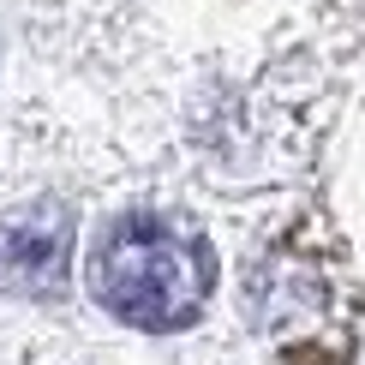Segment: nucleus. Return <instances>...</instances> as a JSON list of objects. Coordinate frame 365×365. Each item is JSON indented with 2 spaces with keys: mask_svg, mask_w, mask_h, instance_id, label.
I'll use <instances>...</instances> for the list:
<instances>
[{
  "mask_svg": "<svg viewBox=\"0 0 365 365\" xmlns=\"http://www.w3.org/2000/svg\"><path fill=\"white\" fill-rule=\"evenodd\" d=\"M216 264L210 246L162 216H132L114 227L96 264V294L114 317L138 329H180L204 312Z\"/></svg>",
  "mask_w": 365,
  "mask_h": 365,
  "instance_id": "obj_1",
  "label": "nucleus"
},
{
  "mask_svg": "<svg viewBox=\"0 0 365 365\" xmlns=\"http://www.w3.org/2000/svg\"><path fill=\"white\" fill-rule=\"evenodd\" d=\"M66 246H72V227H66L60 210H48V204L12 210L0 222V276L24 282V287H60Z\"/></svg>",
  "mask_w": 365,
  "mask_h": 365,
  "instance_id": "obj_2",
  "label": "nucleus"
}]
</instances>
